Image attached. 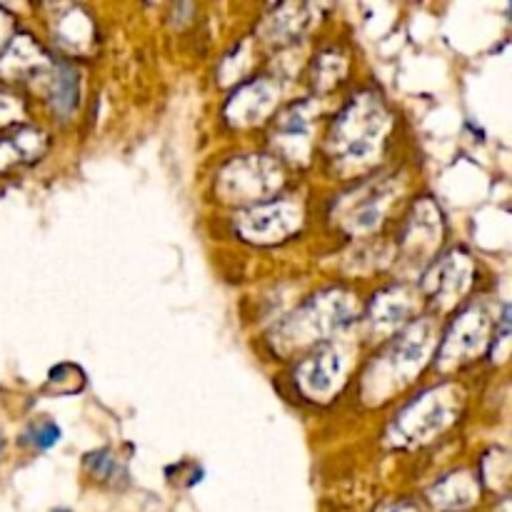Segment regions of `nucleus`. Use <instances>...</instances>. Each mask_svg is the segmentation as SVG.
I'll return each mask as SVG.
<instances>
[{
  "mask_svg": "<svg viewBox=\"0 0 512 512\" xmlns=\"http://www.w3.org/2000/svg\"><path fill=\"white\" fill-rule=\"evenodd\" d=\"M500 512H512V500H508V503H505L503 508H500Z\"/></svg>",
  "mask_w": 512,
  "mask_h": 512,
  "instance_id": "nucleus-27",
  "label": "nucleus"
},
{
  "mask_svg": "<svg viewBox=\"0 0 512 512\" xmlns=\"http://www.w3.org/2000/svg\"><path fill=\"white\" fill-rule=\"evenodd\" d=\"M300 208L288 200H278V203H263L250 208L238 218V233L250 243H278L285 240L290 233H295L300 225Z\"/></svg>",
  "mask_w": 512,
  "mask_h": 512,
  "instance_id": "nucleus-7",
  "label": "nucleus"
},
{
  "mask_svg": "<svg viewBox=\"0 0 512 512\" xmlns=\"http://www.w3.org/2000/svg\"><path fill=\"white\" fill-rule=\"evenodd\" d=\"M88 463H90V468H93V473L100 475V478H113V475L118 473V463H115L108 453L90 455Z\"/></svg>",
  "mask_w": 512,
  "mask_h": 512,
  "instance_id": "nucleus-22",
  "label": "nucleus"
},
{
  "mask_svg": "<svg viewBox=\"0 0 512 512\" xmlns=\"http://www.w3.org/2000/svg\"><path fill=\"white\" fill-rule=\"evenodd\" d=\"M10 30V18L5 13H0V45L5 43V35H8Z\"/></svg>",
  "mask_w": 512,
  "mask_h": 512,
  "instance_id": "nucleus-25",
  "label": "nucleus"
},
{
  "mask_svg": "<svg viewBox=\"0 0 512 512\" xmlns=\"http://www.w3.org/2000/svg\"><path fill=\"white\" fill-rule=\"evenodd\" d=\"M0 450H3V440H0Z\"/></svg>",
  "mask_w": 512,
  "mask_h": 512,
  "instance_id": "nucleus-28",
  "label": "nucleus"
},
{
  "mask_svg": "<svg viewBox=\"0 0 512 512\" xmlns=\"http://www.w3.org/2000/svg\"><path fill=\"white\" fill-rule=\"evenodd\" d=\"M313 118V103H305V100L298 105H290V108L280 115L273 138L288 158H300V155L308 153V138L310 128H313Z\"/></svg>",
  "mask_w": 512,
  "mask_h": 512,
  "instance_id": "nucleus-11",
  "label": "nucleus"
},
{
  "mask_svg": "<svg viewBox=\"0 0 512 512\" xmlns=\"http://www.w3.org/2000/svg\"><path fill=\"white\" fill-rule=\"evenodd\" d=\"M78 103V73L73 68H60L53 83V108L58 113H70Z\"/></svg>",
  "mask_w": 512,
  "mask_h": 512,
  "instance_id": "nucleus-20",
  "label": "nucleus"
},
{
  "mask_svg": "<svg viewBox=\"0 0 512 512\" xmlns=\"http://www.w3.org/2000/svg\"><path fill=\"white\" fill-rule=\"evenodd\" d=\"M275 100H278V88L268 78L250 80L235 90L225 115L233 125H253L275 108Z\"/></svg>",
  "mask_w": 512,
  "mask_h": 512,
  "instance_id": "nucleus-10",
  "label": "nucleus"
},
{
  "mask_svg": "<svg viewBox=\"0 0 512 512\" xmlns=\"http://www.w3.org/2000/svg\"><path fill=\"white\" fill-rule=\"evenodd\" d=\"M343 355L340 350L325 348L315 350L310 358H305L298 368V385L310 395V398H328L335 385L343 378Z\"/></svg>",
  "mask_w": 512,
  "mask_h": 512,
  "instance_id": "nucleus-9",
  "label": "nucleus"
},
{
  "mask_svg": "<svg viewBox=\"0 0 512 512\" xmlns=\"http://www.w3.org/2000/svg\"><path fill=\"white\" fill-rule=\"evenodd\" d=\"M355 313H358V303L353 300V295L343 293V290H330V293L305 303L295 313L293 323L285 325L283 330L290 343H308V340L325 338V335L345 328L355 318Z\"/></svg>",
  "mask_w": 512,
  "mask_h": 512,
  "instance_id": "nucleus-3",
  "label": "nucleus"
},
{
  "mask_svg": "<svg viewBox=\"0 0 512 512\" xmlns=\"http://www.w3.org/2000/svg\"><path fill=\"white\" fill-rule=\"evenodd\" d=\"M490 330H493V323H490V313L483 305H473V308L465 310L453 323L448 338L443 340L440 365L453 368V365H460L483 353L490 345Z\"/></svg>",
  "mask_w": 512,
  "mask_h": 512,
  "instance_id": "nucleus-6",
  "label": "nucleus"
},
{
  "mask_svg": "<svg viewBox=\"0 0 512 512\" xmlns=\"http://www.w3.org/2000/svg\"><path fill=\"white\" fill-rule=\"evenodd\" d=\"M430 498L440 510H465L478 500V480H475V475L460 470V473L440 480L433 493H430Z\"/></svg>",
  "mask_w": 512,
  "mask_h": 512,
  "instance_id": "nucleus-14",
  "label": "nucleus"
},
{
  "mask_svg": "<svg viewBox=\"0 0 512 512\" xmlns=\"http://www.w3.org/2000/svg\"><path fill=\"white\" fill-rule=\"evenodd\" d=\"M60 438V430L55 428L53 423H40L38 428H33V443L38 448H50V445L58 443Z\"/></svg>",
  "mask_w": 512,
  "mask_h": 512,
  "instance_id": "nucleus-23",
  "label": "nucleus"
},
{
  "mask_svg": "<svg viewBox=\"0 0 512 512\" xmlns=\"http://www.w3.org/2000/svg\"><path fill=\"white\" fill-rule=\"evenodd\" d=\"M45 65H48V58L40 45H35L28 35H20V38H13V43L0 58V75L3 78H30V75H38Z\"/></svg>",
  "mask_w": 512,
  "mask_h": 512,
  "instance_id": "nucleus-13",
  "label": "nucleus"
},
{
  "mask_svg": "<svg viewBox=\"0 0 512 512\" xmlns=\"http://www.w3.org/2000/svg\"><path fill=\"white\" fill-rule=\"evenodd\" d=\"M470 283H473V260L465 253H450L433 265V270L425 278V290L438 303L440 308H450L458 303L465 293H468Z\"/></svg>",
  "mask_w": 512,
  "mask_h": 512,
  "instance_id": "nucleus-8",
  "label": "nucleus"
},
{
  "mask_svg": "<svg viewBox=\"0 0 512 512\" xmlns=\"http://www.w3.org/2000/svg\"><path fill=\"white\" fill-rule=\"evenodd\" d=\"M43 145L45 138L40 133H35V130H20L18 135L0 143V170L10 168L15 163H23V160L38 158Z\"/></svg>",
  "mask_w": 512,
  "mask_h": 512,
  "instance_id": "nucleus-17",
  "label": "nucleus"
},
{
  "mask_svg": "<svg viewBox=\"0 0 512 512\" xmlns=\"http://www.w3.org/2000/svg\"><path fill=\"white\" fill-rule=\"evenodd\" d=\"M440 235H443V220H440L438 208L430 200H423L418 203V208H413V215L408 220V230L403 238L405 250L413 258H423L438 245Z\"/></svg>",
  "mask_w": 512,
  "mask_h": 512,
  "instance_id": "nucleus-12",
  "label": "nucleus"
},
{
  "mask_svg": "<svg viewBox=\"0 0 512 512\" xmlns=\"http://www.w3.org/2000/svg\"><path fill=\"white\" fill-rule=\"evenodd\" d=\"M90 35H93V25H90L88 15H83V10L73 8L60 20L58 38L60 45H65L68 50H83L90 43Z\"/></svg>",
  "mask_w": 512,
  "mask_h": 512,
  "instance_id": "nucleus-19",
  "label": "nucleus"
},
{
  "mask_svg": "<svg viewBox=\"0 0 512 512\" xmlns=\"http://www.w3.org/2000/svg\"><path fill=\"white\" fill-rule=\"evenodd\" d=\"M390 118L375 95H360L335 120L330 150L343 163H368L383 145Z\"/></svg>",
  "mask_w": 512,
  "mask_h": 512,
  "instance_id": "nucleus-1",
  "label": "nucleus"
},
{
  "mask_svg": "<svg viewBox=\"0 0 512 512\" xmlns=\"http://www.w3.org/2000/svg\"><path fill=\"white\" fill-rule=\"evenodd\" d=\"M385 512H418V510L408 508V505H398V508H388Z\"/></svg>",
  "mask_w": 512,
  "mask_h": 512,
  "instance_id": "nucleus-26",
  "label": "nucleus"
},
{
  "mask_svg": "<svg viewBox=\"0 0 512 512\" xmlns=\"http://www.w3.org/2000/svg\"><path fill=\"white\" fill-rule=\"evenodd\" d=\"M410 310H413V303H410L408 290L390 288L373 300L370 318H373V325L378 330H393V328H398L405 318H408Z\"/></svg>",
  "mask_w": 512,
  "mask_h": 512,
  "instance_id": "nucleus-16",
  "label": "nucleus"
},
{
  "mask_svg": "<svg viewBox=\"0 0 512 512\" xmlns=\"http://www.w3.org/2000/svg\"><path fill=\"white\" fill-rule=\"evenodd\" d=\"M343 70H345L343 58H338L335 53H325V55H320L318 63H315L313 75H315V80H318L320 88H330L333 83H338V78L343 75Z\"/></svg>",
  "mask_w": 512,
  "mask_h": 512,
  "instance_id": "nucleus-21",
  "label": "nucleus"
},
{
  "mask_svg": "<svg viewBox=\"0 0 512 512\" xmlns=\"http://www.w3.org/2000/svg\"><path fill=\"white\" fill-rule=\"evenodd\" d=\"M388 198L390 188H365L358 195V203L345 215V228L350 233H368V230L378 228L380 220H383Z\"/></svg>",
  "mask_w": 512,
  "mask_h": 512,
  "instance_id": "nucleus-15",
  "label": "nucleus"
},
{
  "mask_svg": "<svg viewBox=\"0 0 512 512\" xmlns=\"http://www.w3.org/2000/svg\"><path fill=\"white\" fill-rule=\"evenodd\" d=\"M460 393L455 388H438L420 395L413 405L400 413L398 423L393 425V443L398 445H420L433 440L453 425L460 413Z\"/></svg>",
  "mask_w": 512,
  "mask_h": 512,
  "instance_id": "nucleus-2",
  "label": "nucleus"
},
{
  "mask_svg": "<svg viewBox=\"0 0 512 512\" xmlns=\"http://www.w3.org/2000/svg\"><path fill=\"white\" fill-rule=\"evenodd\" d=\"M20 115V103L18 98H10V95L0 93V125L13 123Z\"/></svg>",
  "mask_w": 512,
  "mask_h": 512,
  "instance_id": "nucleus-24",
  "label": "nucleus"
},
{
  "mask_svg": "<svg viewBox=\"0 0 512 512\" xmlns=\"http://www.w3.org/2000/svg\"><path fill=\"white\" fill-rule=\"evenodd\" d=\"M280 178V168L268 158H238L220 173V195L230 203H250L273 193Z\"/></svg>",
  "mask_w": 512,
  "mask_h": 512,
  "instance_id": "nucleus-4",
  "label": "nucleus"
},
{
  "mask_svg": "<svg viewBox=\"0 0 512 512\" xmlns=\"http://www.w3.org/2000/svg\"><path fill=\"white\" fill-rule=\"evenodd\" d=\"M308 25V8L305 5H280L273 18L265 23L268 38H293Z\"/></svg>",
  "mask_w": 512,
  "mask_h": 512,
  "instance_id": "nucleus-18",
  "label": "nucleus"
},
{
  "mask_svg": "<svg viewBox=\"0 0 512 512\" xmlns=\"http://www.w3.org/2000/svg\"><path fill=\"white\" fill-rule=\"evenodd\" d=\"M433 340V325L428 320H418L390 345L388 353L383 355V363L378 365V373H383L385 380L395 385L408 383L410 375L418 373L425 360H428L430 350H433Z\"/></svg>",
  "mask_w": 512,
  "mask_h": 512,
  "instance_id": "nucleus-5",
  "label": "nucleus"
}]
</instances>
